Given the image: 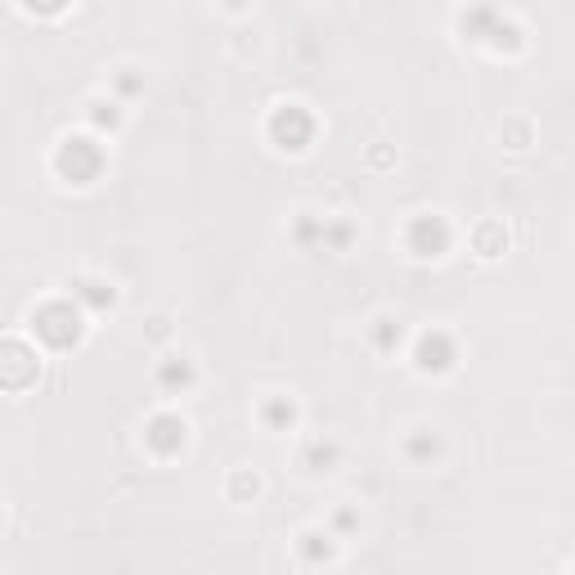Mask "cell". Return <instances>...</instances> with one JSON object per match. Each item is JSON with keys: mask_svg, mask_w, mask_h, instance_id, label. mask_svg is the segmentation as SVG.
Returning a JSON list of instances; mask_svg holds the SVG:
<instances>
[{"mask_svg": "<svg viewBox=\"0 0 575 575\" xmlns=\"http://www.w3.org/2000/svg\"><path fill=\"white\" fill-rule=\"evenodd\" d=\"M76 297H81V301H90L95 310H104V306H113V301H117V292H113L108 284H99V279H76Z\"/></svg>", "mask_w": 575, "mask_h": 575, "instance_id": "12", "label": "cell"}, {"mask_svg": "<svg viewBox=\"0 0 575 575\" xmlns=\"http://www.w3.org/2000/svg\"><path fill=\"white\" fill-rule=\"evenodd\" d=\"M414 359H419V368L423 373H445V368H454V342H449V333H440V328H431L419 338V347H414Z\"/></svg>", "mask_w": 575, "mask_h": 575, "instance_id": "7", "label": "cell"}, {"mask_svg": "<svg viewBox=\"0 0 575 575\" xmlns=\"http://www.w3.org/2000/svg\"><path fill=\"white\" fill-rule=\"evenodd\" d=\"M503 243H508V234H503V229L495 225V220L477 229V252H481V257H499V252H503Z\"/></svg>", "mask_w": 575, "mask_h": 575, "instance_id": "14", "label": "cell"}, {"mask_svg": "<svg viewBox=\"0 0 575 575\" xmlns=\"http://www.w3.org/2000/svg\"><path fill=\"white\" fill-rule=\"evenodd\" d=\"M261 419H266V428L270 431H288L292 423H297V405H292L288 396H270L266 409H261Z\"/></svg>", "mask_w": 575, "mask_h": 575, "instance_id": "8", "label": "cell"}, {"mask_svg": "<svg viewBox=\"0 0 575 575\" xmlns=\"http://www.w3.org/2000/svg\"><path fill=\"white\" fill-rule=\"evenodd\" d=\"M90 122H95V126H108V131H113V126L122 122V108H117V104H104V99H99V104L90 108Z\"/></svg>", "mask_w": 575, "mask_h": 575, "instance_id": "16", "label": "cell"}, {"mask_svg": "<svg viewBox=\"0 0 575 575\" xmlns=\"http://www.w3.org/2000/svg\"><path fill=\"white\" fill-rule=\"evenodd\" d=\"M405 449H409V459H419V463H428L440 454V436H431V431H414L409 440H405Z\"/></svg>", "mask_w": 575, "mask_h": 575, "instance_id": "13", "label": "cell"}, {"mask_svg": "<svg viewBox=\"0 0 575 575\" xmlns=\"http://www.w3.org/2000/svg\"><path fill=\"white\" fill-rule=\"evenodd\" d=\"M185 440H189V423H185L180 414H153V419H148V428H144V445H148L157 459L180 454V449H185Z\"/></svg>", "mask_w": 575, "mask_h": 575, "instance_id": "5", "label": "cell"}, {"mask_svg": "<svg viewBox=\"0 0 575 575\" xmlns=\"http://www.w3.org/2000/svg\"><path fill=\"white\" fill-rule=\"evenodd\" d=\"M306 558H310V562H319V558L328 562V558H333V544H328V535H319V530H315V535H306Z\"/></svg>", "mask_w": 575, "mask_h": 575, "instance_id": "17", "label": "cell"}, {"mask_svg": "<svg viewBox=\"0 0 575 575\" xmlns=\"http://www.w3.org/2000/svg\"><path fill=\"white\" fill-rule=\"evenodd\" d=\"M306 463H310L315 472H328V468L338 463V445H333V440H328V445H319V440H315V445L306 449Z\"/></svg>", "mask_w": 575, "mask_h": 575, "instance_id": "15", "label": "cell"}, {"mask_svg": "<svg viewBox=\"0 0 575 575\" xmlns=\"http://www.w3.org/2000/svg\"><path fill=\"white\" fill-rule=\"evenodd\" d=\"M41 373V359L27 342L18 338H5L0 342V391H27Z\"/></svg>", "mask_w": 575, "mask_h": 575, "instance_id": "3", "label": "cell"}, {"mask_svg": "<svg viewBox=\"0 0 575 575\" xmlns=\"http://www.w3.org/2000/svg\"><path fill=\"white\" fill-rule=\"evenodd\" d=\"M315 136V122H310V113L306 108H297V104H284V108H275V117H270V140L288 148V153H301L306 144Z\"/></svg>", "mask_w": 575, "mask_h": 575, "instance_id": "4", "label": "cell"}, {"mask_svg": "<svg viewBox=\"0 0 575 575\" xmlns=\"http://www.w3.org/2000/svg\"><path fill=\"white\" fill-rule=\"evenodd\" d=\"M495 18H499L495 5H477V9H468V14H463V32H468V41H486V32L495 27Z\"/></svg>", "mask_w": 575, "mask_h": 575, "instance_id": "9", "label": "cell"}, {"mask_svg": "<svg viewBox=\"0 0 575 575\" xmlns=\"http://www.w3.org/2000/svg\"><path fill=\"white\" fill-rule=\"evenodd\" d=\"M23 5H27L32 14H45V18H50V14H64L72 0H23Z\"/></svg>", "mask_w": 575, "mask_h": 575, "instance_id": "18", "label": "cell"}, {"mask_svg": "<svg viewBox=\"0 0 575 575\" xmlns=\"http://www.w3.org/2000/svg\"><path fill=\"white\" fill-rule=\"evenodd\" d=\"M225 5H229V9H243V5H247V0H225Z\"/></svg>", "mask_w": 575, "mask_h": 575, "instance_id": "22", "label": "cell"}, {"mask_svg": "<svg viewBox=\"0 0 575 575\" xmlns=\"http://www.w3.org/2000/svg\"><path fill=\"white\" fill-rule=\"evenodd\" d=\"M157 382H162L166 391H176V387H189V382H194V364H189V359H180V356H171L162 368H157Z\"/></svg>", "mask_w": 575, "mask_h": 575, "instance_id": "10", "label": "cell"}, {"mask_svg": "<svg viewBox=\"0 0 575 575\" xmlns=\"http://www.w3.org/2000/svg\"><path fill=\"white\" fill-rule=\"evenodd\" d=\"M400 338H405L400 319H391V315L373 319V347H378V351H396V347H400Z\"/></svg>", "mask_w": 575, "mask_h": 575, "instance_id": "11", "label": "cell"}, {"mask_svg": "<svg viewBox=\"0 0 575 575\" xmlns=\"http://www.w3.org/2000/svg\"><path fill=\"white\" fill-rule=\"evenodd\" d=\"M234 495H257V477L238 472V477H234Z\"/></svg>", "mask_w": 575, "mask_h": 575, "instance_id": "19", "label": "cell"}, {"mask_svg": "<svg viewBox=\"0 0 575 575\" xmlns=\"http://www.w3.org/2000/svg\"><path fill=\"white\" fill-rule=\"evenodd\" d=\"M405 243L414 257H440L449 247V225L445 216H414L409 229H405Z\"/></svg>", "mask_w": 575, "mask_h": 575, "instance_id": "6", "label": "cell"}, {"mask_svg": "<svg viewBox=\"0 0 575 575\" xmlns=\"http://www.w3.org/2000/svg\"><path fill=\"white\" fill-rule=\"evenodd\" d=\"M55 166H59V176L68 185H90L104 171V148H99V140H90V136H68V140L59 144Z\"/></svg>", "mask_w": 575, "mask_h": 575, "instance_id": "2", "label": "cell"}, {"mask_svg": "<svg viewBox=\"0 0 575 575\" xmlns=\"http://www.w3.org/2000/svg\"><path fill=\"white\" fill-rule=\"evenodd\" d=\"M32 333L50 351H68V347L81 342V310L72 301H64V297L59 301H45V306L32 310Z\"/></svg>", "mask_w": 575, "mask_h": 575, "instance_id": "1", "label": "cell"}, {"mask_svg": "<svg viewBox=\"0 0 575 575\" xmlns=\"http://www.w3.org/2000/svg\"><path fill=\"white\" fill-rule=\"evenodd\" d=\"M140 86H144V81H140V76H131V72H122V76H117V90H122V95H136Z\"/></svg>", "mask_w": 575, "mask_h": 575, "instance_id": "20", "label": "cell"}, {"mask_svg": "<svg viewBox=\"0 0 575 575\" xmlns=\"http://www.w3.org/2000/svg\"><path fill=\"white\" fill-rule=\"evenodd\" d=\"M351 526H356V512H351V508H347V512H338V530H351Z\"/></svg>", "mask_w": 575, "mask_h": 575, "instance_id": "21", "label": "cell"}]
</instances>
